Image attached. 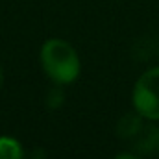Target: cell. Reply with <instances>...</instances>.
Masks as SVG:
<instances>
[{
    "label": "cell",
    "instance_id": "6da1fadb",
    "mask_svg": "<svg viewBox=\"0 0 159 159\" xmlns=\"http://www.w3.org/2000/svg\"><path fill=\"white\" fill-rule=\"evenodd\" d=\"M41 65L57 85L72 83L80 74V57L74 46L61 39H50L43 44Z\"/></svg>",
    "mask_w": 159,
    "mask_h": 159
},
{
    "label": "cell",
    "instance_id": "7a4b0ae2",
    "mask_svg": "<svg viewBox=\"0 0 159 159\" xmlns=\"http://www.w3.org/2000/svg\"><path fill=\"white\" fill-rule=\"evenodd\" d=\"M133 107L148 120H159V67L146 70L133 87Z\"/></svg>",
    "mask_w": 159,
    "mask_h": 159
},
{
    "label": "cell",
    "instance_id": "3957f363",
    "mask_svg": "<svg viewBox=\"0 0 159 159\" xmlns=\"http://www.w3.org/2000/svg\"><path fill=\"white\" fill-rule=\"evenodd\" d=\"M117 133L120 139H137L143 133V120L141 115H124L117 124Z\"/></svg>",
    "mask_w": 159,
    "mask_h": 159
},
{
    "label": "cell",
    "instance_id": "277c9868",
    "mask_svg": "<svg viewBox=\"0 0 159 159\" xmlns=\"http://www.w3.org/2000/svg\"><path fill=\"white\" fill-rule=\"evenodd\" d=\"M24 152L17 139L13 137H0V159H22Z\"/></svg>",
    "mask_w": 159,
    "mask_h": 159
},
{
    "label": "cell",
    "instance_id": "5b68a950",
    "mask_svg": "<svg viewBox=\"0 0 159 159\" xmlns=\"http://www.w3.org/2000/svg\"><path fill=\"white\" fill-rule=\"evenodd\" d=\"M154 152H157V156H159V129L157 128L154 131Z\"/></svg>",
    "mask_w": 159,
    "mask_h": 159
},
{
    "label": "cell",
    "instance_id": "8992f818",
    "mask_svg": "<svg viewBox=\"0 0 159 159\" xmlns=\"http://www.w3.org/2000/svg\"><path fill=\"white\" fill-rule=\"evenodd\" d=\"M113 159H139V157L133 156V154H119V156H115Z\"/></svg>",
    "mask_w": 159,
    "mask_h": 159
},
{
    "label": "cell",
    "instance_id": "52a82bcc",
    "mask_svg": "<svg viewBox=\"0 0 159 159\" xmlns=\"http://www.w3.org/2000/svg\"><path fill=\"white\" fill-rule=\"evenodd\" d=\"M2 80H4V72H2V67H0V85H2Z\"/></svg>",
    "mask_w": 159,
    "mask_h": 159
}]
</instances>
